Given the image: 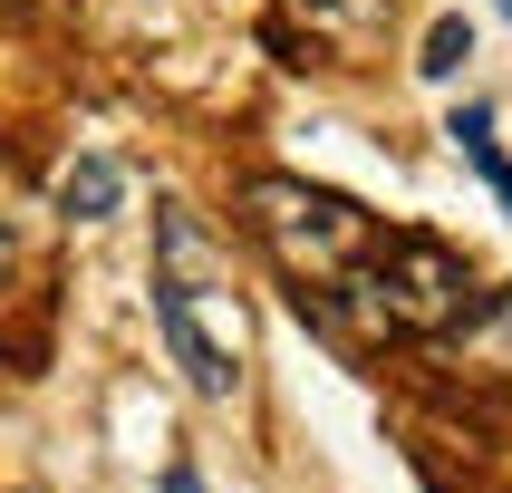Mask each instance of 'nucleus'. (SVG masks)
<instances>
[{"mask_svg":"<svg viewBox=\"0 0 512 493\" xmlns=\"http://www.w3.org/2000/svg\"><path fill=\"white\" fill-rule=\"evenodd\" d=\"M242 213H252L261 252L281 261L300 290L348 281V271L377 252V223H368V213H358L348 194H329V184H300V174H252V184H242Z\"/></svg>","mask_w":512,"mask_h":493,"instance_id":"1","label":"nucleus"},{"mask_svg":"<svg viewBox=\"0 0 512 493\" xmlns=\"http://www.w3.org/2000/svg\"><path fill=\"white\" fill-rule=\"evenodd\" d=\"M155 329H165L174 368L194 397H232L242 387V358H252V329H242V300L213 281H155Z\"/></svg>","mask_w":512,"mask_h":493,"instance_id":"2","label":"nucleus"},{"mask_svg":"<svg viewBox=\"0 0 512 493\" xmlns=\"http://www.w3.org/2000/svg\"><path fill=\"white\" fill-rule=\"evenodd\" d=\"M377 271V300H387V329H426V339H445L464 319V252H445L435 232H397L387 252H368Z\"/></svg>","mask_w":512,"mask_h":493,"instance_id":"3","label":"nucleus"},{"mask_svg":"<svg viewBox=\"0 0 512 493\" xmlns=\"http://www.w3.org/2000/svg\"><path fill=\"white\" fill-rule=\"evenodd\" d=\"M445 348H455L464 377H503V387H512V290H474L464 319L445 329Z\"/></svg>","mask_w":512,"mask_h":493,"instance_id":"4","label":"nucleus"},{"mask_svg":"<svg viewBox=\"0 0 512 493\" xmlns=\"http://www.w3.org/2000/svg\"><path fill=\"white\" fill-rule=\"evenodd\" d=\"M116 203H126V165L116 155H78V165L58 174V213L68 223H107Z\"/></svg>","mask_w":512,"mask_h":493,"instance_id":"5","label":"nucleus"},{"mask_svg":"<svg viewBox=\"0 0 512 493\" xmlns=\"http://www.w3.org/2000/svg\"><path fill=\"white\" fill-rule=\"evenodd\" d=\"M155 242H165V271H155V281H213V242H203V223L194 213H184V203H165V213H155Z\"/></svg>","mask_w":512,"mask_h":493,"instance_id":"6","label":"nucleus"},{"mask_svg":"<svg viewBox=\"0 0 512 493\" xmlns=\"http://www.w3.org/2000/svg\"><path fill=\"white\" fill-rule=\"evenodd\" d=\"M445 136H455V155H474V174H484L493 194H503V213H512V165H503V145H493V107H455Z\"/></svg>","mask_w":512,"mask_h":493,"instance_id":"7","label":"nucleus"},{"mask_svg":"<svg viewBox=\"0 0 512 493\" xmlns=\"http://www.w3.org/2000/svg\"><path fill=\"white\" fill-rule=\"evenodd\" d=\"M300 10H310V29H319V39H368V29L387 20L397 0H300Z\"/></svg>","mask_w":512,"mask_h":493,"instance_id":"8","label":"nucleus"},{"mask_svg":"<svg viewBox=\"0 0 512 493\" xmlns=\"http://www.w3.org/2000/svg\"><path fill=\"white\" fill-rule=\"evenodd\" d=\"M464 58H474V20H464V10H445V20L426 29V58H416V78H455Z\"/></svg>","mask_w":512,"mask_h":493,"instance_id":"9","label":"nucleus"},{"mask_svg":"<svg viewBox=\"0 0 512 493\" xmlns=\"http://www.w3.org/2000/svg\"><path fill=\"white\" fill-rule=\"evenodd\" d=\"M0 281H10V223H0Z\"/></svg>","mask_w":512,"mask_h":493,"instance_id":"10","label":"nucleus"},{"mask_svg":"<svg viewBox=\"0 0 512 493\" xmlns=\"http://www.w3.org/2000/svg\"><path fill=\"white\" fill-rule=\"evenodd\" d=\"M503 10H512V0H503Z\"/></svg>","mask_w":512,"mask_h":493,"instance_id":"11","label":"nucleus"}]
</instances>
